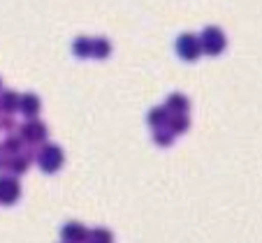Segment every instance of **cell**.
<instances>
[{
	"instance_id": "obj_1",
	"label": "cell",
	"mask_w": 262,
	"mask_h": 243,
	"mask_svg": "<svg viewBox=\"0 0 262 243\" xmlns=\"http://www.w3.org/2000/svg\"><path fill=\"white\" fill-rule=\"evenodd\" d=\"M35 160H37V164H40V169L45 174H56L60 167H63L65 153H63V149L56 144H42Z\"/></svg>"
},
{
	"instance_id": "obj_2",
	"label": "cell",
	"mask_w": 262,
	"mask_h": 243,
	"mask_svg": "<svg viewBox=\"0 0 262 243\" xmlns=\"http://www.w3.org/2000/svg\"><path fill=\"white\" fill-rule=\"evenodd\" d=\"M200 46H202V51L209 54V56L223 54L225 46H228L225 33H223L221 28H216V26H209V28H204L202 35H200Z\"/></svg>"
},
{
	"instance_id": "obj_3",
	"label": "cell",
	"mask_w": 262,
	"mask_h": 243,
	"mask_svg": "<svg viewBox=\"0 0 262 243\" xmlns=\"http://www.w3.org/2000/svg\"><path fill=\"white\" fill-rule=\"evenodd\" d=\"M177 54L181 56L183 60H198L200 54H202V46H200V37L193 33H183L179 35V40H177Z\"/></svg>"
},
{
	"instance_id": "obj_4",
	"label": "cell",
	"mask_w": 262,
	"mask_h": 243,
	"mask_svg": "<svg viewBox=\"0 0 262 243\" xmlns=\"http://www.w3.org/2000/svg\"><path fill=\"white\" fill-rule=\"evenodd\" d=\"M19 137L24 139L26 144H45L47 139V125L37 118H30L26 125L19 128Z\"/></svg>"
},
{
	"instance_id": "obj_5",
	"label": "cell",
	"mask_w": 262,
	"mask_h": 243,
	"mask_svg": "<svg viewBox=\"0 0 262 243\" xmlns=\"http://www.w3.org/2000/svg\"><path fill=\"white\" fill-rule=\"evenodd\" d=\"M21 197V185L14 176H0V204L3 206H12Z\"/></svg>"
},
{
	"instance_id": "obj_6",
	"label": "cell",
	"mask_w": 262,
	"mask_h": 243,
	"mask_svg": "<svg viewBox=\"0 0 262 243\" xmlns=\"http://www.w3.org/2000/svg\"><path fill=\"white\" fill-rule=\"evenodd\" d=\"M60 238L65 243H86L89 241V229L81 223H68L60 229Z\"/></svg>"
},
{
	"instance_id": "obj_7",
	"label": "cell",
	"mask_w": 262,
	"mask_h": 243,
	"mask_svg": "<svg viewBox=\"0 0 262 243\" xmlns=\"http://www.w3.org/2000/svg\"><path fill=\"white\" fill-rule=\"evenodd\" d=\"M40 109H42V102L35 93L19 95V107H16V111H21L26 118H35V116L40 114Z\"/></svg>"
},
{
	"instance_id": "obj_8",
	"label": "cell",
	"mask_w": 262,
	"mask_h": 243,
	"mask_svg": "<svg viewBox=\"0 0 262 243\" xmlns=\"http://www.w3.org/2000/svg\"><path fill=\"white\" fill-rule=\"evenodd\" d=\"M188 107H190L188 98H186V95H181V93H172L167 98V102H165V109H167L169 114H186V111H188Z\"/></svg>"
},
{
	"instance_id": "obj_9",
	"label": "cell",
	"mask_w": 262,
	"mask_h": 243,
	"mask_svg": "<svg viewBox=\"0 0 262 243\" xmlns=\"http://www.w3.org/2000/svg\"><path fill=\"white\" fill-rule=\"evenodd\" d=\"M16 107H19V93L16 90H0V111L14 114Z\"/></svg>"
},
{
	"instance_id": "obj_10",
	"label": "cell",
	"mask_w": 262,
	"mask_h": 243,
	"mask_svg": "<svg viewBox=\"0 0 262 243\" xmlns=\"http://www.w3.org/2000/svg\"><path fill=\"white\" fill-rule=\"evenodd\" d=\"M91 56H93V58H100V60H104L107 56H112V42H109L107 37H98V40H93V44H91Z\"/></svg>"
},
{
	"instance_id": "obj_11",
	"label": "cell",
	"mask_w": 262,
	"mask_h": 243,
	"mask_svg": "<svg viewBox=\"0 0 262 243\" xmlns=\"http://www.w3.org/2000/svg\"><path fill=\"white\" fill-rule=\"evenodd\" d=\"M167 118H169V111L165 109V107H154L146 116L151 128H165V125H167Z\"/></svg>"
},
{
	"instance_id": "obj_12",
	"label": "cell",
	"mask_w": 262,
	"mask_h": 243,
	"mask_svg": "<svg viewBox=\"0 0 262 243\" xmlns=\"http://www.w3.org/2000/svg\"><path fill=\"white\" fill-rule=\"evenodd\" d=\"M167 128L172 130L174 134H183L186 130L190 128V120H188V116H186V114H169Z\"/></svg>"
},
{
	"instance_id": "obj_13",
	"label": "cell",
	"mask_w": 262,
	"mask_h": 243,
	"mask_svg": "<svg viewBox=\"0 0 262 243\" xmlns=\"http://www.w3.org/2000/svg\"><path fill=\"white\" fill-rule=\"evenodd\" d=\"M24 144L26 141L19 137V134H10L0 146H3V153L5 155H19L21 151H24Z\"/></svg>"
},
{
	"instance_id": "obj_14",
	"label": "cell",
	"mask_w": 262,
	"mask_h": 243,
	"mask_svg": "<svg viewBox=\"0 0 262 243\" xmlns=\"http://www.w3.org/2000/svg\"><path fill=\"white\" fill-rule=\"evenodd\" d=\"M91 44H93V40L91 37H77V40L72 42V51L77 58H91Z\"/></svg>"
},
{
	"instance_id": "obj_15",
	"label": "cell",
	"mask_w": 262,
	"mask_h": 243,
	"mask_svg": "<svg viewBox=\"0 0 262 243\" xmlns=\"http://www.w3.org/2000/svg\"><path fill=\"white\" fill-rule=\"evenodd\" d=\"M89 241L91 243H114V234L104 227H95L89 232Z\"/></svg>"
},
{
	"instance_id": "obj_16",
	"label": "cell",
	"mask_w": 262,
	"mask_h": 243,
	"mask_svg": "<svg viewBox=\"0 0 262 243\" xmlns=\"http://www.w3.org/2000/svg\"><path fill=\"white\" fill-rule=\"evenodd\" d=\"M174 137H177V134H174L167 125H165V128H156V132H154V141L158 146H169L174 141Z\"/></svg>"
},
{
	"instance_id": "obj_17",
	"label": "cell",
	"mask_w": 262,
	"mask_h": 243,
	"mask_svg": "<svg viewBox=\"0 0 262 243\" xmlns=\"http://www.w3.org/2000/svg\"><path fill=\"white\" fill-rule=\"evenodd\" d=\"M10 172L14 174V176H21V174L28 172V160L24 158V155H12V162H10Z\"/></svg>"
},
{
	"instance_id": "obj_18",
	"label": "cell",
	"mask_w": 262,
	"mask_h": 243,
	"mask_svg": "<svg viewBox=\"0 0 262 243\" xmlns=\"http://www.w3.org/2000/svg\"><path fill=\"white\" fill-rule=\"evenodd\" d=\"M0 130H5V132H12V130H16V120L12 114H3L0 111Z\"/></svg>"
},
{
	"instance_id": "obj_19",
	"label": "cell",
	"mask_w": 262,
	"mask_h": 243,
	"mask_svg": "<svg viewBox=\"0 0 262 243\" xmlns=\"http://www.w3.org/2000/svg\"><path fill=\"white\" fill-rule=\"evenodd\" d=\"M10 162H12V155H0V172H10Z\"/></svg>"
},
{
	"instance_id": "obj_20",
	"label": "cell",
	"mask_w": 262,
	"mask_h": 243,
	"mask_svg": "<svg viewBox=\"0 0 262 243\" xmlns=\"http://www.w3.org/2000/svg\"><path fill=\"white\" fill-rule=\"evenodd\" d=\"M0 155H3V146H0Z\"/></svg>"
},
{
	"instance_id": "obj_21",
	"label": "cell",
	"mask_w": 262,
	"mask_h": 243,
	"mask_svg": "<svg viewBox=\"0 0 262 243\" xmlns=\"http://www.w3.org/2000/svg\"><path fill=\"white\" fill-rule=\"evenodd\" d=\"M0 90H3V81H0Z\"/></svg>"
}]
</instances>
